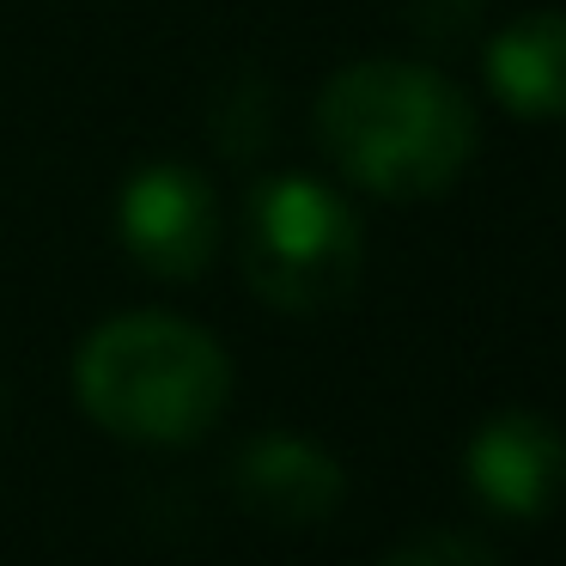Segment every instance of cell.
Instances as JSON below:
<instances>
[{"label":"cell","mask_w":566,"mask_h":566,"mask_svg":"<svg viewBox=\"0 0 566 566\" xmlns=\"http://www.w3.org/2000/svg\"><path fill=\"white\" fill-rule=\"evenodd\" d=\"M384 566H500L488 554V542L475 536H457V530H427V536L402 542Z\"/></svg>","instance_id":"ba28073f"},{"label":"cell","mask_w":566,"mask_h":566,"mask_svg":"<svg viewBox=\"0 0 566 566\" xmlns=\"http://www.w3.org/2000/svg\"><path fill=\"white\" fill-rule=\"evenodd\" d=\"M354 208L311 177H269L244 213V274L274 311H329L359 286Z\"/></svg>","instance_id":"3957f363"},{"label":"cell","mask_w":566,"mask_h":566,"mask_svg":"<svg viewBox=\"0 0 566 566\" xmlns=\"http://www.w3.org/2000/svg\"><path fill=\"white\" fill-rule=\"evenodd\" d=\"M128 256L159 281H196L213 262L220 220H213V189L189 165H147L128 177L123 208H116Z\"/></svg>","instance_id":"277c9868"},{"label":"cell","mask_w":566,"mask_h":566,"mask_svg":"<svg viewBox=\"0 0 566 566\" xmlns=\"http://www.w3.org/2000/svg\"><path fill=\"white\" fill-rule=\"evenodd\" d=\"M463 475L500 517H542L566 493V439L554 420L505 408L469 439Z\"/></svg>","instance_id":"5b68a950"},{"label":"cell","mask_w":566,"mask_h":566,"mask_svg":"<svg viewBox=\"0 0 566 566\" xmlns=\"http://www.w3.org/2000/svg\"><path fill=\"white\" fill-rule=\"evenodd\" d=\"M488 86L524 123L566 116V13H524L488 43Z\"/></svg>","instance_id":"52a82bcc"},{"label":"cell","mask_w":566,"mask_h":566,"mask_svg":"<svg viewBox=\"0 0 566 566\" xmlns=\"http://www.w3.org/2000/svg\"><path fill=\"white\" fill-rule=\"evenodd\" d=\"M408 13H415V31L427 43H457L475 25L481 0H408Z\"/></svg>","instance_id":"9c48e42d"},{"label":"cell","mask_w":566,"mask_h":566,"mask_svg":"<svg viewBox=\"0 0 566 566\" xmlns=\"http://www.w3.org/2000/svg\"><path fill=\"white\" fill-rule=\"evenodd\" d=\"M317 135L359 189L390 201H427L475 159L469 98L420 62H354L323 86Z\"/></svg>","instance_id":"6da1fadb"},{"label":"cell","mask_w":566,"mask_h":566,"mask_svg":"<svg viewBox=\"0 0 566 566\" xmlns=\"http://www.w3.org/2000/svg\"><path fill=\"white\" fill-rule=\"evenodd\" d=\"M232 488L269 524H323L342 505V463L317 439L298 432H262L238 451Z\"/></svg>","instance_id":"8992f818"},{"label":"cell","mask_w":566,"mask_h":566,"mask_svg":"<svg viewBox=\"0 0 566 566\" xmlns=\"http://www.w3.org/2000/svg\"><path fill=\"white\" fill-rule=\"evenodd\" d=\"M74 396L104 432L135 444H189L232 396L226 347L165 311H128L80 342Z\"/></svg>","instance_id":"7a4b0ae2"}]
</instances>
